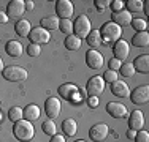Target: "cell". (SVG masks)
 Masks as SVG:
<instances>
[{
  "instance_id": "cell-46",
  "label": "cell",
  "mask_w": 149,
  "mask_h": 142,
  "mask_svg": "<svg viewBox=\"0 0 149 142\" xmlns=\"http://www.w3.org/2000/svg\"><path fill=\"white\" fill-rule=\"evenodd\" d=\"M3 68H5V66H3V60H2V57H0V73L3 71Z\"/></svg>"
},
{
  "instance_id": "cell-24",
  "label": "cell",
  "mask_w": 149,
  "mask_h": 142,
  "mask_svg": "<svg viewBox=\"0 0 149 142\" xmlns=\"http://www.w3.org/2000/svg\"><path fill=\"white\" fill-rule=\"evenodd\" d=\"M132 44L135 48H146L149 44V33L148 32H136L132 38Z\"/></svg>"
},
{
  "instance_id": "cell-20",
  "label": "cell",
  "mask_w": 149,
  "mask_h": 142,
  "mask_svg": "<svg viewBox=\"0 0 149 142\" xmlns=\"http://www.w3.org/2000/svg\"><path fill=\"white\" fill-rule=\"evenodd\" d=\"M59 24H60V19L57 16H46L40 21V27L45 28V30H48V32L59 28Z\"/></svg>"
},
{
  "instance_id": "cell-14",
  "label": "cell",
  "mask_w": 149,
  "mask_h": 142,
  "mask_svg": "<svg viewBox=\"0 0 149 142\" xmlns=\"http://www.w3.org/2000/svg\"><path fill=\"white\" fill-rule=\"evenodd\" d=\"M60 109H62V104H60V101H59L57 98L49 97L48 99H46V103H45V111H46V115H48L49 119L54 120L56 117H59Z\"/></svg>"
},
{
  "instance_id": "cell-6",
  "label": "cell",
  "mask_w": 149,
  "mask_h": 142,
  "mask_svg": "<svg viewBox=\"0 0 149 142\" xmlns=\"http://www.w3.org/2000/svg\"><path fill=\"white\" fill-rule=\"evenodd\" d=\"M105 90V81L102 76H94L89 79V82L86 85V92L89 97H100Z\"/></svg>"
},
{
  "instance_id": "cell-44",
  "label": "cell",
  "mask_w": 149,
  "mask_h": 142,
  "mask_svg": "<svg viewBox=\"0 0 149 142\" xmlns=\"http://www.w3.org/2000/svg\"><path fill=\"white\" fill-rule=\"evenodd\" d=\"M135 136H136V131H132V130H129L127 131V137H129V139H135Z\"/></svg>"
},
{
  "instance_id": "cell-15",
  "label": "cell",
  "mask_w": 149,
  "mask_h": 142,
  "mask_svg": "<svg viewBox=\"0 0 149 142\" xmlns=\"http://www.w3.org/2000/svg\"><path fill=\"white\" fill-rule=\"evenodd\" d=\"M143 126H144V115L140 109H136L129 117V128L132 131H140L143 130Z\"/></svg>"
},
{
  "instance_id": "cell-49",
  "label": "cell",
  "mask_w": 149,
  "mask_h": 142,
  "mask_svg": "<svg viewBox=\"0 0 149 142\" xmlns=\"http://www.w3.org/2000/svg\"><path fill=\"white\" fill-rule=\"evenodd\" d=\"M0 106H2V104H0Z\"/></svg>"
},
{
  "instance_id": "cell-40",
  "label": "cell",
  "mask_w": 149,
  "mask_h": 142,
  "mask_svg": "<svg viewBox=\"0 0 149 142\" xmlns=\"http://www.w3.org/2000/svg\"><path fill=\"white\" fill-rule=\"evenodd\" d=\"M87 104H89V108L95 109L98 106V98L97 97H89V98H87Z\"/></svg>"
},
{
  "instance_id": "cell-38",
  "label": "cell",
  "mask_w": 149,
  "mask_h": 142,
  "mask_svg": "<svg viewBox=\"0 0 149 142\" xmlns=\"http://www.w3.org/2000/svg\"><path fill=\"white\" fill-rule=\"evenodd\" d=\"M94 3H95V8H97L98 11L103 13V11H105V8H106V5H109L111 2H109V0H95Z\"/></svg>"
},
{
  "instance_id": "cell-33",
  "label": "cell",
  "mask_w": 149,
  "mask_h": 142,
  "mask_svg": "<svg viewBox=\"0 0 149 142\" xmlns=\"http://www.w3.org/2000/svg\"><path fill=\"white\" fill-rule=\"evenodd\" d=\"M119 71H120V74H122L124 77H132L133 74H135V68H133V65L132 63H122V66L119 68Z\"/></svg>"
},
{
  "instance_id": "cell-10",
  "label": "cell",
  "mask_w": 149,
  "mask_h": 142,
  "mask_svg": "<svg viewBox=\"0 0 149 142\" xmlns=\"http://www.w3.org/2000/svg\"><path fill=\"white\" fill-rule=\"evenodd\" d=\"M26 11V5L24 0H11L6 6V16L13 17V19H21V16Z\"/></svg>"
},
{
  "instance_id": "cell-16",
  "label": "cell",
  "mask_w": 149,
  "mask_h": 142,
  "mask_svg": "<svg viewBox=\"0 0 149 142\" xmlns=\"http://www.w3.org/2000/svg\"><path fill=\"white\" fill-rule=\"evenodd\" d=\"M106 112L114 119H122L127 115V108L122 103H108L106 104Z\"/></svg>"
},
{
  "instance_id": "cell-41",
  "label": "cell",
  "mask_w": 149,
  "mask_h": 142,
  "mask_svg": "<svg viewBox=\"0 0 149 142\" xmlns=\"http://www.w3.org/2000/svg\"><path fill=\"white\" fill-rule=\"evenodd\" d=\"M51 142H65V137L62 134H54V136H51Z\"/></svg>"
},
{
  "instance_id": "cell-34",
  "label": "cell",
  "mask_w": 149,
  "mask_h": 142,
  "mask_svg": "<svg viewBox=\"0 0 149 142\" xmlns=\"http://www.w3.org/2000/svg\"><path fill=\"white\" fill-rule=\"evenodd\" d=\"M103 81L105 82H114V81H118V73H116V71H113V70H106L105 73H103Z\"/></svg>"
},
{
  "instance_id": "cell-39",
  "label": "cell",
  "mask_w": 149,
  "mask_h": 142,
  "mask_svg": "<svg viewBox=\"0 0 149 142\" xmlns=\"http://www.w3.org/2000/svg\"><path fill=\"white\" fill-rule=\"evenodd\" d=\"M120 66H122V62L120 60H118V59H114L113 57L111 60H109V70H113V71H118Z\"/></svg>"
},
{
  "instance_id": "cell-30",
  "label": "cell",
  "mask_w": 149,
  "mask_h": 142,
  "mask_svg": "<svg viewBox=\"0 0 149 142\" xmlns=\"http://www.w3.org/2000/svg\"><path fill=\"white\" fill-rule=\"evenodd\" d=\"M59 30L62 32V33H65L67 37H68V35H73V22H72V19H60Z\"/></svg>"
},
{
  "instance_id": "cell-12",
  "label": "cell",
  "mask_w": 149,
  "mask_h": 142,
  "mask_svg": "<svg viewBox=\"0 0 149 142\" xmlns=\"http://www.w3.org/2000/svg\"><path fill=\"white\" fill-rule=\"evenodd\" d=\"M108 133H109L108 125H105V123H97V125H94L91 128L89 136H91V139L94 142H102V141L106 139Z\"/></svg>"
},
{
  "instance_id": "cell-42",
  "label": "cell",
  "mask_w": 149,
  "mask_h": 142,
  "mask_svg": "<svg viewBox=\"0 0 149 142\" xmlns=\"http://www.w3.org/2000/svg\"><path fill=\"white\" fill-rule=\"evenodd\" d=\"M10 21V17L6 16V13H3V11H0V24H6Z\"/></svg>"
},
{
  "instance_id": "cell-28",
  "label": "cell",
  "mask_w": 149,
  "mask_h": 142,
  "mask_svg": "<svg viewBox=\"0 0 149 142\" xmlns=\"http://www.w3.org/2000/svg\"><path fill=\"white\" fill-rule=\"evenodd\" d=\"M8 119L11 120V122H19V120L24 119V109L22 108H17V106H15V108H11L8 111Z\"/></svg>"
},
{
  "instance_id": "cell-35",
  "label": "cell",
  "mask_w": 149,
  "mask_h": 142,
  "mask_svg": "<svg viewBox=\"0 0 149 142\" xmlns=\"http://www.w3.org/2000/svg\"><path fill=\"white\" fill-rule=\"evenodd\" d=\"M109 6H111L113 13H119V11H122V10H125V2H122V0H113V2L109 3Z\"/></svg>"
},
{
  "instance_id": "cell-26",
  "label": "cell",
  "mask_w": 149,
  "mask_h": 142,
  "mask_svg": "<svg viewBox=\"0 0 149 142\" xmlns=\"http://www.w3.org/2000/svg\"><path fill=\"white\" fill-rule=\"evenodd\" d=\"M86 41H87V44L91 46V48H98V46L102 44V37H100V32L98 30H91V33L87 35V38H86Z\"/></svg>"
},
{
  "instance_id": "cell-19",
  "label": "cell",
  "mask_w": 149,
  "mask_h": 142,
  "mask_svg": "<svg viewBox=\"0 0 149 142\" xmlns=\"http://www.w3.org/2000/svg\"><path fill=\"white\" fill-rule=\"evenodd\" d=\"M133 68L135 71H140V73H149V55H138L136 59L133 60Z\"/></svg>"
},
{
  "instance_id": "cell-23",
  "label": "cell",
  "mask_w": 149,
  "mask_h": 142,
  "mask_svg": "<svg viewBox=\"0 0 149 142\" xmlns=\"http://www.w3.org/2000/svg\"><path fill=\"white\" fill-rule=\"evenodd\" d=\"M24 117L27 122H35V120L40 119V108L37 104H27L26 109H24Z\"/></svg>"
},
{
  "instance_id": "cell-36",
  "label": "cell",
  "mask_w": 149,
  "mask_h": 142,
  "mask_svg": "<svg viewBox=\"0 0 149 142\" xmlns=\"http://www.w3.org/2000/svg\"><path fill=\"white\" fill-rule=\"evenodd\" d=\"M27 54H29L30 57H38L41 54V48L38 44H32L30 43V44L27 46Z\"/></svg>"
},
{
  "instance_id": "cell-18",
  "label": "cell",
  "mask_w": 149,
  "mask_h": 142,
  "mask_svg": "<svg viewBox=\"0 0 149 142\" xmlns=\"http://www.w3.org/2000/svg\"><path fill=\"white\" fill-rule=\"evenodd\" d=\"M132 19H133L132 14L127 11V10H122V11H119V13H113L111 22H114L116 26H119V27H125L132 22Z\"/></svg>"
},
{
  "instance_id": "cell-1",
  "label": "cell",
  "mask_w": 149,
  "mask_h": 142,
  "mask_svg": "<svg viewBox=\"0 0 149 142\" xmlns=\"http://www.w3.org/2000/svg\"><path fill=\"white\" fill-rule=\"evenodd\" d=\"M100 37H102V43L105 46H111L113 43L119 41L120 40V35H122V28L119 26H116L114 22H106L103 24V27L100 28Z\"/></svg>"
},
{
  "instance_id": "cell-7",
  "label": "cell",
  "mask_w": 149,
  "mask_h": 142,
  "mask_svg": "<svg viewBox=\"0 0 149 142\" xmlns=\"http://www.w3.org/2000/svg\"><path fill=\"white\" fill-rule=\"evenodd\" d=\"M27 38L32 41V44H38V46L46 44V43L51 41V32L45 30V28H41V27H35L30 30V33Z\"/></svg>"
},
{
  "instance_id": "cell-22",
  "label": "cell",
  "mask_w": 149,
  "mask_h": 142,
  "mask_svg": "<svg viewBox=\"0 0 149 142\" xmlns=\"http://www.w3.org/2000/svg\"><path fill=\"white\" fill-rule=\"evenodd\" d=\"M15 30H16V33L19 35V37L27 38L29 33H30V30H32V26H30V22L27 19H19L16 22V26H15Z\"/></svg>"
},
{
  "instance_id": "cell-32",
  "label": "cell",
  "mask_w": 149,
  "mask_h": 142,
  "mask_svg": "<svg viewBox=\"0 0 149 142\" xmlns=\"http://www.w3.org/2000/svg\"><path fill=\"white\" fill-rule=\"evenodd\" d=\"M130 26H132L136 32H146V28H148V22H146L144 19H140V17H136V19H132Z\"/></svg>"
},
{
  "instance_id": "cell-8",
  "label": "cell",
  "mask_w": 149,
  "mask_h": 142,
  "mask_svg": "<svg viewBox=\"0 0 149 142\" xmlns=\"http://www.w3.org/2000/svg\"><path fill=\"white\" fill-rule=\"evenodd\" d=\"M73 3L70 0H57L56 2V14L59 19H70L73 16Z\"/></svg>"
},
{
  "instance_id": "cell-17",
  "label": "cell",
  "mask_w": 149,
  "mask_h": 142,
  "mask_svg": "<svg viewBox=\"0 0 149 142\" xmlns=\"http://www.w3.org/2000/svg\"><path fill=\"white\" fill-rule=\"evenodd\" d=\"M111 92H113V95H116L119 98H127L130 95V88L124 81H114L111 84Z\"/></svg>"
},
{
  "instance_id": "cell-25",
  "label": "cell",
  "mask_w": 149,
  "mask_h": 142,
  "mask_svg": "<svg viewBox=\"0 0 149 142\" xmlns=\"http://www.w3.org/2000/svg\"><path fill=\"white\" fill-rule=\"evenodd\" d=\"M62 130H63V134H65V136H74V134H76V131H78V123H76V120H73V119L63 120Z\"/></svg>"
},
{
  "instance_id": "cell-21",
  "label": "cell",
  "mask_w": 149,
  "mask_h": 142,
  "mask_svg": "<svg viewBox=\"0 0 149 142\" xmlns=\"http://www.w3.org/2000/svg\"><path fill=\"white\" fill-rule=\"evenodd\" d=\"M5 51H6V54H8L10 57H19L21 54H22L24 48H22V44H21L19 41L11 40V41H8V43H6Z\"/></svg>"
},
{
  "instance_id": "cell-47",
  "label": "cell",
  "mask_w": 149,
  "mask_h": 142,
  "mask_svg": "<svg viewBox=\"0 0 149 142\" xmlns=\"http://www.w3.org/2000/svg\"><path fill=\"white\" fill-rule=\"evenodd\" d=\"M0 122H2V112H0Z\"/></svg>"
},
{
  "instance_id": "cell-11",
  "label": "cell",
  "mask_w": 149,
  "mask_h": 142,
  "mask_svg": "<svg viewBox=\"0 0 149 142\" xmlns=\"http://www.w3.org/2000/svg\"><path fill=\"white\" fill-rule=\"evenodd\" d=\"M113 52H114V59L120 60V62L127 60V57L130 55V46H129V43L124 41V40L116 41L114 44H113Z\"/></svg>"
},
{
  "instance_id": "cell-5",
  "label": "cell",
  "mask_w": 149,
  "mask_h": 142,
  "mask_svg": "<svg viewBox=\"0 0 149 142\" xmlns=\"http://www.w3.org/2000/svg\"><path fill=\"white\" fill-rule=\"evenodd\" d=\"M59 95L63 99H67V101H70V103H74V104L83 101V97H81V93H79V88H78L76 85H73V84L60 85L59 87Z\"/></svg>"
},
{
  "instance_id": "cell-3",
  "label": "cell",
  "mask_w": 149,
  "mask_h": 142,
  "mask_svg": "<svg viewBox=\"0 0 149 142\" xmlns=\"http://www.w3.org/2000/svg\"><path fill=\"white\" fill-rule=\"evenodd\" d=\"M2 76H3V79L10 81V82H21V81H26L29 77V73H27V70L21 68V66L11 65V66H5L3 68Z\"/></svg>"
},
{
  "instance_id": "cell-43",
  "label": "cell",
  "mask_w": 149,
  "mask_h": 142,
  "mask_svg": "<svg viewBox=\"0 0 149 142\" xmlns=\"http://www.w3.org/2000/svg\"><path fill=\"white\" fill-rule=\"evenodd\" d=\"M24 5H26L27 11H32V10H33V2H32V0H26V2H24Z\"/></svg>"
},
{
  "instance_id": "cell-13",
  "label": "cell",
  "mask_w": 149,
  "mask_h": 142,
  "mask_svg": "<svg viewBox=\"0 0 149 142\" xmlns=\"http://www.w3.org/2000/svg\"><path fill=\"white\" fill-rule=\"evenodd\" d=\"M86 63L92 70H100L103 66V55L95 49H91L86 52Z\"/></svg>"
},
{
  "instance_id": "cell-29",
  "label": "cell",
  "mask_w": 149,
  "mask_h": 142,
  "mask_svg": "<svg viewBox=\"0 0 149 142\" xmlns=\"http://www.w3.org/2000/svg\"><path fill=\"white\" fill-rule=\"evenodd\" d=\"M41 130L45 131V134H48V136H54V134H57L56 131H57V128H56V123L52 119H48L43 122V125H41Z\"/></svg>"
},
{
  "instance_id": "cell-4",
  "label": "cell",
  "mask_w": 149,
  "mask_h": 142,
  "mask_svg": "<svg viewBox=\"0 0 149 142\" xmlns=\"http://www.w3.org/2000/svg\"><path fill=\"white\" fill-rule=\"evenodd\" d=\"M89 33H91V21L86 14H81L73 22V35H76L79 40H83V38H87Z\"/></svg>"
},
{
  "instance_id": "cell-31",
  "label": "cell",
  "mask_w": 149,
  "mask_h": 142,
  "mask_svg": "<svg viewBox=\"0 0 149 142\" xmlns=\"http://www.w3.org/2000/svg\"><path fill=\"white\" fill-rule=\"evenodd\" d=\"M141 8H143V2H140V0H129V2L125 3V10H127L130 14L140 11Z\"/></svg>"
},
{
  "instance_id": "cell-45",
  "label": "cell",
  "mask_w": 149,
  "mask_h": 142,
  "mask_svg": "<svg viewBox=\"0 0 149 142\" xmlns=\"http://www.w3.org/2000/svg\"><path fill=\"white\" fill-rule=\"evenodd\" d=\"M143 6H144V13H146V16L149 14V2H143Z\"/></svg>"
},
{
  "instance_id": "cell-9",
  "label": "cell",
  "mask_w": 149,
  "mask_h": 142,
  "mask_svg": "<svg viewBox=\"0 0 149 142\" xmlns=\"http://www.w3.org/2000/svg\"><path fill=\"white\" fill-rule=\"evenodd\" d=\"M130 99L133 104H146L149 99V85H140L133 92H130Z\"/></svg>"
},
{
  "instance_id": "cell-48",
  "label": "cell",
  "mask_w": 149,
  "mask_h": 142,
  "mask_svg": "<svg viewBox=\"0 0 149 142\" xmlns=\"http://www.w3.org/2000/svg\"><path fill=\"white\" fill-rule=\"evenodd\" d=\"M76 142H86V141H76Z\"/></svg>"
},
{
  "instance_id": "cell-37",
  "label": "cell",
  "mask_w": 149,
  "mask_h": 142,
  "mask_svg": "<svg viewBox=\"0 0 149 142\" xmlns=\"http://www.w3.org/2000/svg\"><path fill=\"white\" fill-rule=\"evenodd\" d=\"M135 142H149V133L144 130L136 131V136H135Z\"/></svg>"
},
{
  "instance_id": "cell-2",
  "label": "cell",
  "mask_w": 149,
  "mask_h": 142,
  "mask_svg": "<svg viewBox=\"0 0 149 142\" xmlns=\"http://www.w3.org/2000/svg\"><path fill=\"white\" fill-rule=\"evenodd\" d=\"M13 133H15V137L17 141L27 142L35 136V128H33V125H32V122H27V120L22 119V120H19V122L15 123Z\"/></svg>"
},
{
  "instance_id": "cell-27",
  "label": "cell",
  "mask_w": 149,
  "mask_h": 142,
  "mask_svg": "<svg viewBox=\"0 0 149 142\" xmlns=\"http://www.w3.org/2000/svg\"><path fill=\"white\" fill-rule=\"evenodd\" d=\"M65 48L68 51H78L81 48V40L76 37V35H68L65 38Z\"/></svg>"
}]
</instances>
